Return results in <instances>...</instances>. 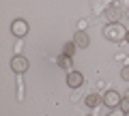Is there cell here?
Returning <instances> with one entry per match:
<instances>
[{"instance_id": "obj_1", "label": "cell", "mask_w": 129, "mask_h": 116, "mask_svg": "<svg viewBox=\"0 0 129 116\" xmlns=\"http://www.w3.org/2000/svg\"><path fill=\"white\" fill-rule=\"evenodd\" d=\"M103 37L112 43H118V41H125L127 39V28L123 24H108L103 28Z\"/></svg>"}, {"instance_id": "obj_2", "label": "cell", "mask_w": 129, "mask_h": 116, "mask_svg": "<svg viewBox=\"0 0 129 116\" xmlns=\"http://www.w3.org/2000/svg\"><path fill=\"white\" fill-rule=\"evenodd\" d=\"M103 105L110 107V110L118 107L120 105V93H118V90H114V88L106 90V93H103Z\"/></svg>"}, {"instance_id": "obj_3", "label": "cell", "mask_w": 129, "mask_h": 116, "mask_svg": "<svg viewBox=\"0 0 129 116\" xmlns=\"http://www.w3.org/2000/svg\"><path fill=\"white\" fill-rule=\"evenodd\" d=\"M11 32H13V37H17V39H24L28 34V24H26V19H13L11 22Z\"/></svg>"}, {"instance_id": "obj_4", "label": "cell", "mask_w": 129, "mask_h": 116, "mask_svg": "<svg viewBox=\"0 0 129 116\" xmlns=\"http://www.w3.org/2000/svg\"><path fill=\"white\" fill-rule=\"evenodd\" d=\"M11 69H13L15 73H17V75L26 73V71H28V60L24 58L22 54H15L13 58H11Z\"/></svg>"}, {"instance_id": "obj_5", "label": "cell", "mask_w": 129, "mask_h": 116, "mask_svg": "<svg viewBox=\"0 0 129 116\" xmlns=\"http://www.w3.org/2000/svg\"><path fill=\"white\" fill-rule=\"evenodd\" d=\"M103 15H106L108 24H120V17H123V11H120V7L112 5V7H108V9L103 11Z\"/></svg>"}, {"instance_id": "obj_6", "label": "cell", "mask_w": 129, "mask_h": 116, "mask_svg": "<svg viewBox=\"0 0 129 116\" xmlns=\"http://www.w3.org/2000/svg\"><path fill=\"white\" fill-rule=\"evenodd\" d=\"M84 84V75L80 73V71H69V73H67V86H69V88H80V86H82Z\"/></svg>"}, {"instance_id": "obj_7", "label": "cell", "mask_w": 129, "mask_h": 116, "mask_svg": "<svg viewBox=\"0 0 129 116\" xmlns=\"http://www.w3.org/2000/svg\"><path fill=\"white\" fill-rule=\"evenodd\" d=\"M73 43L78 45V50H86V47L90 45V37H88L84 30H78V32L73 34Z\"/></svg>"}, {"instance_id": "obj_8", "label": "cell", "mask_w": 129, "mask_h": 116, "mask_svg": "<svg viewBox=\"0 0 129 116\" xmlns=\"http://www.w3.org/2000/svg\"><path fill=\"white\" fill-rule=\"evenodd\" d=\"M84 103H86L88 107H97V105H101V103H103V95H99V93H90V95H86Z\"/></svg>"}, {"instance_id": "obj_9", "label": "cell", "mask_w": 129, "mask_h": 116, "mask_svg": "<svg viewBox=\"0 0 129 116\" xmlns=\"http://www.w3.org/2000/svg\"><path fill=\"white\" fill-rule=\"evenodd\" d=\"M56 62H58V67H60V69H64L67 73H69V71H73V60H71L69 56L60 54V56H58V60H56Z\"/></svg>"}, {"instance_id": "obj_10", "label": "cell", "mask_w": 129, "mask_h": 116, "mask_svg": "<svg viewBox=\"0 0 129 116\" xmlns=\"http://www.w3.org/2000/svg\"><path fill=\"white\" fill-rule=\"evenodd\" d=\"M75 50H78V45H75L73 41H67V43L62 45V54H64V56H69V58L75 54Z\"/></svg>"}, {"instance_id": "obj_11", "label": "cell", "mask_w": 129, "mask_h": 116, "mask_svg": "<svg viewBox=\"0 0 129 116\" xmlns=\"http://www.w3.org/2000/svg\"><path fill=\"white\" fill-rule=\"evenodd\" d=\"M120 110H123L125 112V114H129V97H123V99H120Z\"/></svg>"}, {"instance_id": "obj_12", "label": "cell", "mask_w": 129, "mask_h": 116, "mask_svg": "<svg viewBox=\"0 0 129 116\" xmlns=\"http://www.w3.org/2000/svg\"><path fill=\"white\" fill-rule=\"evenodd\" d=\"M120 78H123V80H127V82H129V65L120 69Z\"/></svg>"}, {"instance_id": "obj_13", "label": "cell", "mask_w": 129, "mask_h": 116, "mask_svg": "<svg viewBox=\"0 0 129 116\" xmlns=\"http://www.w3.org/2000/svg\"><path fill=\"white\" fill-rule=\"evenodd\" d=\"M108 116H127V114H125L123 110H116V107H114V110H112V112H110Z\"/></svg>"}, {"instance_id": "obj_14", "label": "cell", "mask_w": 129, "mask_h": 116, "mask_svg": "<svg viewBox=\"0 0 129 116\" xmlns=\"http://www.w3.org/2000/svg\"><path fill=\"white\" fill-rule=\"evenodd\" d=\"M125 41H127V43H129V30H127V39H125Z\"/></svg>"}, {"instance_id": "obj_15", "label": "cell", "mask_w": 129, "mask_h": 116, "mask_svg": "<svg viewBox=\"0 0 129 116\" xmlns=\"http://www.w3.org/2000/svg\"><path fill=\"white\" fill-rule=\"evenodd\" d=\"M127 97H129V90H127Z\"/></svg>"}, {"instance_id": "obj_16", "label": "cell", "mask_w": 129, "mask_h": 116, "mask_svg": "<svg viewBox=\"0 0 129 116\" xmlns=\"http://www.w3.org/2000/svg\"><path fill=\"white\" fill-rule=\"evenodd\" d=\"M127 116H129V114H127Z\"/></svg>"}]
</instances>
